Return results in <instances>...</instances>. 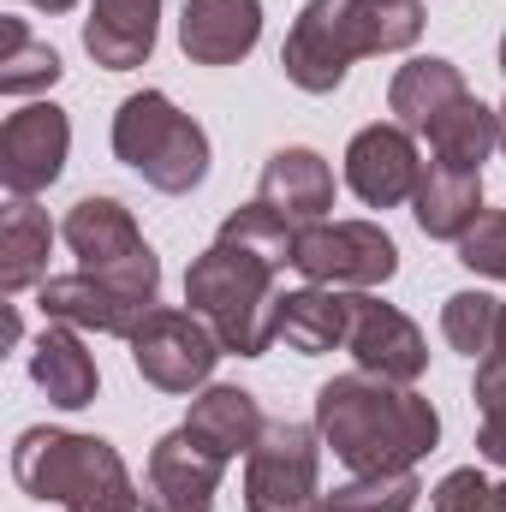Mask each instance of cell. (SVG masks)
Segmentation results:
<instances>
[{
  "instance_id": "obj_1",
  "label": "cell",
  "mask_w": 506,
  "mask_h": 512,
  "mask_svg": "<svg viewBox=\"0 0 506 512\" xmlns=\"http://www.w3.org/2000/svg\"><path fill=\"white\" fill-rule=\"evenodd\" d=\"M316 429L322 447H334V459L358 477V471H405L423 453H435L441 441V411L399 382L381 376H334L316 387Z\"/></svg>"
},
{
  "instance_id": "obj_2",
  "label": "cell",
  "mask_w": 506,
  "mask_h": 512,
  "mask_svg": "<svg viewBox=\"0 0 506 512\" xmlns=\"http://www.w3.org/2000/svg\"><path fill=\"white\" fill-rule=\"evenodd\" d=\"M423 36V0H304L280 42V72L304 96H334L364 54H399Z\"/></svg>"
},
{
  "instance_id": "obj_3",
  "label": "cell",
  "mask_w": 506,
  "mask_h": 512,
  "mask_svg": "<svg viewBox=\"0 0 506 512\" xmlns=\"http://www.w3.org/2000/svg\"><path fill=\"white\" fill-rule=\"evenodd\" d=\"M12 477L30 501H54L66 512H143V489L102 435L36 423L12 447Z\"/></svg>"
},
{
  "instance_id": "obj_4",
  "label": "cell",
  "mask_w": 506,
  "mask_h": 512,
  "mask_svg": "<svg viewBox=\"0 0 506 512\" xmlns=\"http://www.w3.org/2000/svg\"><path fill=\"white\" fill-rule=\"evenodd\" d=\"M274 274L262 256L239 251V245H209L185 268V304L215 328V340L233 352V358H262L274 346Z\"/></svg>"
},
{
  "instance_id": "obj_5",
  "label": "cell",
  "mask_w": 506,
  "mask_h": 512,
  "mask_svg": "<svg viewBox=\"0 0 506 512\" xmlns=\"http://www.w3.org/2000/svg\"><path fill=\"white\" fill-rule=\"evenodd\" d=\"M114 155L161 197H185L209 179V131L173 108L167 90H137L114 114Z\"/></svg>"
},
{
  "instance_id": "obj_6",
  "label": "cell",
  "mask_w": 506,
  "mask_h": 512,
  "mask_svg": "<svg viewBox=\"0 0 506 512\" xmlns=\"http://www.w3.org/2000/svg\"><path fill=\"white\" fill-rule=\"evenodd\" d=\"M60 239L72 245L84 274L120 286L126 298L155 304V292H161V256L149 251V239L137 233V221H131V209L120 197H78L66 209V221H60Z\"/></svg>"
},
{
  "instance_id": "obj_7",
  "label": "cell",
  "mask_w": 506,
  "mask_h": 512,
  "mask_svg": "<svg viewBox=\"0 0 506 512\" xmlns=\"http://www.w3.org/2000/svg\"><path fill=\"white\" fill-rule=\"evenodd\" d=\"M322 429L274 417L245 453V512H322Z\"/></svg>"
},
{
  "instance_id": "obj_8",
  "label": "cell",
  "mask_w": 506,
  "mask_h": 512,
  "mask_svg": "<svg viewBox=\"0 0 506 512\" xmlns=\"http://www.w3.org/2000/svg\"><path fill=\"white\" fill-rule=\"evenodd\" d=\"M126 346H131L137 376L155 393H203L209 376H215V364L227 358L215 328L197 310H173V304H155Z\"/></svg>"
},
{
  "instance_id": "obj_9",
  "label": "cell",
  "mask_w": 506,
  "mask_h": 512,
  "mask_svg": "<svg viewBox=\"0 0 506 512\" xmlns=\"http://www.w3.org/2000/svg\"><path fill=\"white\" fill-rule=\"evenodd\" d=\"M292 268L310 286H340V292H376L399 274V245L376 221H316L298 233Z\"/></svg>"
},
{
  "instance_id": "obj_10",
  "label": "cell",
  "mask_w": 506,
  "mask_h": 512,
  "mask_svg": "<svg viewBox=\"0 0 506 512\" xmlns=\"http://www.w3.org/2000/svg\"><path fill=\"white\" fill-rule=\"evenodd\" d=\"M72 155V120L54 102H30L18 114H6L0 126V185L12 197H36L66 173Z\"/></svg>"
},
{
  "instance_id": "obj_11",
  "label": "cell",
  "mask_w": 506,
  "mask_h": 512,
  "mask_svg": "<svg viewBox=\"0 0 506 512\" xmlns=\"http://www.w3.org/2000/svg\"><path fill=\"white\" fill-rule=\"evenodd\" d=\"M227 459L209 453L185 423L149 447L143 465V512H215Z\"/></svg>"
},
{
  "instance_id": "obj_12",
  "label": "cell",
  "mask_w": 506,
  "mask_h": 512,
  "mask_svg": "<svg viewBox=\"0 0 506 512\" xmlns=\"http://www.w3.org/2000/svg\"><path fill=\"white\" fill-rule=\"evenodd\" d=\"M346 352L358 358L364 376H381V382H399V387H411L429 370V340H423V328H417L405 310L381 304L376 292H352Z\"/></svg>"
},
{
  "instance_id": "obj_13",
  "label": "cell",
  "mask_w": 506,
  "mask_h": 512,
  "mask_svg": "<svg viewBox=\"0 0 506 512\" xmlns=\"http://www.w3.org/2000/svg\"><path fill=\"white\" fill-rule=\"evenodd\" d=\"M423 155L405 126H364L346 143V185L364 209H399L417 197Z\"/></svg>"
},
{
  "instance_id": "obj_14",
  "label": "cell",
  "mask_w": 506,
  "mask_h": 512,
  "mask_svg": "<svg viewBox=\"0 0 506 512\" xmlns=\"http://www.w3.org/2000/svg\"><path fill=\"white\" fill-rule=\"evenodd\" d=\"M36 304H42V316L48 322H66V328H90V334H114V340H131L137 328H143V316L155 310V304H143V298H126L120 286H108V280H96V274H48L42 286H36Z\"/></svg>"
},
{
  "instance_id": "obj_15",
  "label": "cell",
  "mask_w": 506,
  "mask_h": 512,
  "mask_svg": "<svg viewBox=\"0 0 506 512\" xmlns=\"http://www.w3.org/2000/svg\"><path fill=\"white\" fill-rule=\"evenodd\" d=\"M262 42V0H185L179 48L191 66H239Z\"/></svg>"
},
{
  "instance_id": "obj_16",
  "label": "cell",
  "mask_w": 506,
  "mask_h": 512,
  "mask_svg": "<svg viewBox=\"0 0 506 512\" xmlns=\"http://www.w3.org/2000/svg\"><path fill=\"white\" fill-rule=\"evenodd\" d=\"M256 197H262L268 209H280L286 221L316 227V221H328V209H334V167H328L316 149H304V143L274 149L268 167H262V179H256Z\"/></svg>"
},
{
  "instance_id": "obj_17",
  "label": "cell",
  "mask_w": 506,
  "mask_h": 512,
  "mask_svg": "<svg viewBox=\"0 0 506 512\" xmlns=\"http://www.w3.org/2000/svg\"><path fill=\"white\" fill-rule=\"evenodd\" d=\"M155 18L161 0H90L84 18V54L102 72H131L155 54Z\"/></svg>"
},
{
  "instance_id": "obj_18",
  "label": "cell",
  "mask_w": 506,
  "mask_h": 512,
  "mask_svg": "<svg viewBox=\"0 0 506 512\" xmlns=\"http://www.w3.org/2000/svg\"><path fill=\"white\" fill-rule=\"evenodd\" d=\"M346 328H352V292L340 286H298L280 292L274 304V340H286L298 358H322L346 346Z\"/></svg>"
},
{
  "instance_id": "obj_19",
  "label": "cell",
  "mask_w": 506,
  "mask_h": 512,
  "mask_svg": "<svg viewBox=\"0 0 506 512\" xmlns=\"http://www.w3.org/2000/svg\"><path fill=\"white\" fill-rule=\"evenodd\" d=\"M30 382L48 393V405H60V411H84V405H96L102 370H96V358L84 352L78 328L48 322V328L36 334V346H30Z\"/></svg>"
},
{
  "instance_id": "obj_20",
  "label": "cell",
  "mask_w": 506,
  "mask_h": 512,
  "mask_svg": "<svg viewBox=\"0 0 506 512\" xmlns=\"http://www.w3.org/2000/svg\"><path fill=\"white\" fill-rule=\"evenodd\" d=\"M185 429H191V435H197L209 453H221V459L233 465L239 453H251V447H256V435L268 429V417H262V405H256L251 387L209 382L203 393H191Z\"/></svg>"
},
{
  "instance_id": "obj_21",
  "label": "cell",
  "mask_w": 506,
  "mask_h": 512,
  "mask_svg": "<svg viewBox=\"0 0 506 512\" xmlns=\"http://www.w3.org/2000/svg\"><path fill=\"white\" fill-rule=\"evenodd\" d=\"M459 96H471V90H465V72H459L453 60H441V54L405 60V66L393 72V84H387L393 126H405V131H429Z\"/></svg>"
},
{
  "instance_id": "obj_22",
  "label": "cell",
  "mask_w": 506,
  "mask_h": 512,
  "mask_svg": "<svg viewBox=\"0 0 506 512\" xmlns=\"http://www.w3.org/2000/svg\"><path fill=\"white\" fill-rule=\"evenodd\" d=\"M411 215L429 239H465L483 215V173H459V167H441L429 161L423 179H417V197H411Z\"/></svg>"
},
{
  "instance_id": "obj_23",
  "label": "cell",
  "mask_w": 506,
  "mask_h": 512,
  "mask_svg": "<svg viewBox=\"0 0 506 512\" xmlns=\"http://www.w3.org/2000/svg\"><path fill=\"white\" fill-rule=\"evenodd\" d=\"M48 251H54V227L48 209H36V197H12L0 215V292H30L48 280Z\"/></svg>"
},
{
  "instance_id": "obj_24",
  "label": "cell",
  "mask_w": 506,
  "mask_h": 512,
  "mask_svg": "<svg viewBox=\"0 0 506 512\" xmlns=\"http://www.w3.org/2000/svg\"><path fill=\"white\" fill-rule=\"evenodd\" d=\"M423 137H429V149H435L441 167L483 173V161L501 149V108H489V102H477V96H459Z\"/></svg>"
},
{
  "instance_id": "obj_25",
  "label": "cell",
  "mask_w": 506,
  "mask_h": 512,
  "mask_svg": "<svg viewBox=\"0 0 506 512\" xmlns=\"http://www.w3.org/2000/svg\"><path fill=\"white\" fill-rule=\"evenodd\" d=\"M60 54L48 42H36L24 30V18H0V90L6 96H36L48 84H60Z\"/></svg>"
},
{
  "instance_id": "obj_26",
  "label": "cell",
  "mask_w": 506,
  "mask_h": 512,
  "mask_svg": "<svg viewBox=\"0 0 506 512\" xmlns=\"http://www.w3.org/2000/svg\"><path fill=\"white\" fill-rule=\"evenodd\" d=\"M298 221H286L280 209H268L262 197L256 203H245V209H233L227 221H221V245H239V251L262 256L268 268H286L292 256H298Z\"/></svg>"
},
{
  "instance_id": "obj_27",
  "label": "cell",
  "mask_w": 506,
  "mask_h": 512,
  "mask_svg": "<svg viewBox=\"0 0 506 512\" xmlns=\"http://www.w3.org/2000/svg\"><path fill=\"white\" fill-rule=\"evenodd\" d=\"M441 334H447V346L453 352H465V358H489L495 352V340H501V298L495 292H453L447 304H441Z\"/></svg>"
},
{
  "instance_id": "obj_28",
  "label": "cell",
  "mask_w": 506,
  "mask_h": 512,
  "mask_svg": "<svg viewBox=\"0 0 506 512\" xmlns=\"http://www.w3.org/2000/svg\"><path fill=\"white\" fill-rule=\"evenodd\" d=\"M417 501H423V483L405 465V471H358L322 501V512H411Z\"/></svg>"
},
{
  "instance_id": "obj_29",
  "label": "cell",
  "mask_w": 506,
  "mask_h": 512,
  "mask_svg": "<svg viewBox=\"0 0 506 512\" xmlns=\"http://www.w3.org/2000/svg\"><path fill=\"white\" fill-rule=\"evenodd\" d=\"M459 262L483 280H506V209H483L477 227L459 239Z\"/></svg>"
},
{
  "instance_id": "obj_30",
  "label": "cell",
  "mask_w": 506,
  "mask_h": 512,
  "mask_svg": "<svg viewBox=\"0 0 506 512\" xmlns=\"http://www.w3.org/2000/svg\"><path fill=\"white\" fill-rule=\"evenodd\" d=\"M429 507L435 512H495V483L477 465H459V471H447L429 489Z\"/></svg>"
},
{
  "instance_id": "obj_31",
  "label": "cell",
  "mask_w": 506,
  "mask_h": 512,
  "mask_svg": "<svg viewBox=\"0 0 506 512\" xmlns=\"http://www.w3.org/2000/svg\"><path fill=\"white\" fill-rule=\"evenodd\" d=\"M471 399H477V411H483V417H495V411H506V358H501V352H489V358L477 364V382H471Z\"/></svg>"
},
{
  "instance_id": "obj_32",
  "label": "cell",
  "mask_w": 506,
  "mask_h": 512,
  "mask_svg": "<svg viewBox=\"0 0 506 512\" xmlns=\"http://www.w3.org/2000/svg\"><path fill=\"white\" fill-rule=\"evenodd\" d=\"M477 453H483L489 465H506V411L483 417V429H477Z\"/></svg>"
},
{
  "instance_id": "obj_33",
  "label": "cell",
  "mask_w": 506,
  "mask_h": 512,
  "mask_svg": "<svg viewBox=\"0 0 506 512\" xmlns=\"http://www.w3.org/2000/svg\"><path fill=\"white\" fill-rule=\"evenodd\" d=\"M30 6H42V12H72L78 0H30Z\"/></svg>"
},
{
  "instance_id": "obj_34",
  "label": "cell",
  "mask_w": 506,
  "mask_h": 512,
  "mask_svg": "<svg viewBox=\"0 0 506 512\" xmlns=\"http://www.w3.org/2000/svg\"><path fill=\"white\" fill-rule=\"evenodd\" d=\"M495 352L506 358V298H501V340H495Z\"/></svg>"
},
{
  "instance_id": "obj_35",
  "label": "cell",
  "mask_w": 506,
  "mask_h": 512,
  "mask_svg": "<svg viewBox=\"0 0 506 512\" xmlns=\"http://www.w3.org/2000/svg\"><path fill=\"white\" fill-rule=\"evenodd\" d=\"M495 512H506V483H501V489H495Z\"/></svg>"
},
{
  "instance_id": "obj_36",
  "label": "cell",
  "mask_w": 506,
  "mask_h": 512,
  "mask_svg": "<svg viewBox=\"0 0 506 512\" xmlns=\"http://www.w3.org/2000/svg\"><path fill=\"white\" fill-rule=\"evenodd\" d=\"M501 155H506V102H501Z\"/></svg>"
},
{
  "instance_id": "obj_37",
  "label": "cell",
  "mask_w": 506,
  "mask_h": 512,
  "mask_svg": "<svg viewBox=\"0 0 506 512\" xmlns=\"http://www.w3.org/2000/svg\"><path fill=\"white\" fill-rule=\"evenodd\" d=\"M501 72H506V36H501Z\"/></svg>"
}]
</instances>
